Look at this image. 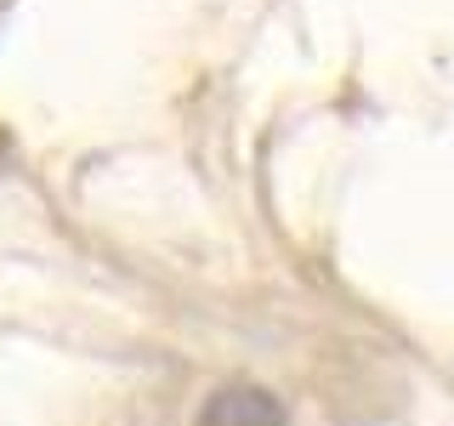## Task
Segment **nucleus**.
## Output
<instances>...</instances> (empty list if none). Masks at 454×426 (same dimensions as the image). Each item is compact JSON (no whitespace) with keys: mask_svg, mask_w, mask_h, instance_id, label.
Here are the masks:
<instances>
[{"mask_svg":"<svg viewBox=\"0 0 454 426\" xmlns=\"http://www.w3.org/2000/svg\"><path fill=\"white\" fill-rule=\"evenodd\" d=\"M199 426H284V404L262 387H227L205 404Z\"/></svg>","mask_w":454,"mask_h":426,"instance_id":"nucleus-1","label":"nucleus"}]
</instances>
